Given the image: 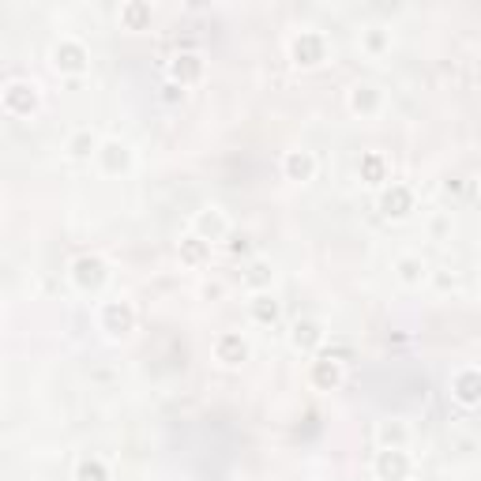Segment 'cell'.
Returning a JSON list of instances; mask_svg holds the SVG:
<instances>
[{
    "instance_id": "16",
    "label": "cell",
    "mask_w": 481,
    "mask_h": 481,
    "mask_svg": "<svg viewBox=\"0 0 481 481\" xmlns=\"http://www.w3.org/2000/svg\"><path fill=\"white\" fill-rule=\"evenodd\" d=\"M124 15H128V19H132V23L139 27L143 19H150V8H143V4H132V8H124Z\"/></svg>"
},
{
    "instance_id": "11",
    "label": "cell",
    "mask_w": 481,
    "mask_h": 481,
    "mask_svg": "<svg viewBox=\"0 0 481 481\" xmlns=\"http://www.w3.org/2000/svg\"><path fill=\"white\" fill-rule=\"evenodd\" d=\"M79 481H109V474L98 458H86V463H79Z\"/></svg>"
},
{
    "instance_id": "13",
    "label": "cell",
    "mask_w": 481,
    "mask_h": 481,
    "mask_svg": "<svg viewBox=\"0 0 481 481\" xmlns=\"http://www.w3.org/2000/svg\"><path fill=\"white\" fill-rule=\"evenodd\" d=\"M195 226H203V229L211 226V237H218V233L226 229V218H222V214H218L214 207H211V214H200V218H195Z\"/></svg>"
},
{
    "instance_id": "2",
    "label": "cell",
    "mask_w": 481,
    "mask_h": 481,
    "mask_svg": "<svg viewBox=\"0 0 481 481\" xmlns=\"http://www.w3.org/2000/svg\"><path fill=\"white\" fill-rule=\"evenodd\" d=\"M53 64H57L60 72H83L86 68V49L79 46V41H60L57 49H53Z\"/></svg>"
},
{
    "instance_id": "3",
    "label": "cell",
    "mask_w": 481,
    "mask_h": 481,
    "mask_svg": "<svg viewBox=\"0 0 481 481\" xmlns=\"http://www.w3.org/2000/svg\"><path fill=\"white\" fill-rule=\"evenodd\" d=\"M75 282L86 290V286H102L105 282V264L102 259H94V256H83V259H75Z\"/></svg>"
},
{
    "instance_id": "9",
    "label": "cell",
    "mask_w": 481,
    "mask_h": 481,
    "mask_svg": "<svg viewBox=\"0 0 481 481\" xmlns=\"http://www.w3.org/2000/svg\"><path fill=\"white\" fill-rule=\"evenodd\" d=\"M323 342V331L316 323H297L293 327V346H316Z\"/></svg>"
},
{
    "instance_id": "15",
    "label": "cell",
    "mask_w": 481,
    "mask_h": 481,
    "mask_svg": "<svg viewBox=\"0 0 481 481\" xmlns=\"http://www.w3.org/2000/svg\"><path fill=\"white\" fill-rule=\"evenodd\" d=\"M395 207H399L395 218L406 214V207H410V192H406V188H395ZM387 211H391V200H384V214H387Z\"/></svg>"
},
{
    "instance_id": "7",
    "label": "cell",
    "mask_w": 481,
    "mask_h": 481,
    "mask_svg": "<svg viewBox=\"0 0 481 481\" xmlns=\"http://www.w3.org/2000/svg\"><path fill=\"white\" fill-rule=\"evenodd\" d=\"M200 72H203V64H200V57H195V53H184V57H177V64H173V75L181 79V86L188 83V79H195Z\"/></svg>"
},
{
    "instance_id": "14",
    "label": "cell",
    "mask_w": 481,
    "mask_h": 481,
    "mask_svg": "<svg viewBox=\"0 0 481 481\" xmlns=\"http://www.w3.org/2000/svg\"><path fill=\"white\" fill-rule=\"evenodd\" d=\"M91 150H94V136H91V132H83V136L72 139V155H75V158H86Z\"/></svg>"
},
{
    "instance_id": "5",
    "label": "cell",
    "mask_w": 481,
    "mask_h": 481,
    "mask_svg": "<svg viewBox=\"0 0 481 481\" xmlns=\"http://www.w3.org/2000/svg\"><path fill=\"white\" fill-rule=\"evenodd\" d=\"M286 169H290L293 181H309L312 169H316V158L309 150H293V155H286Z\"/></svg>"
},
{
    "instance_id": "4",
    "label": "cell",
    "mask_w": 481,
    "mask_h": 481,
    "mask_svg": "<svg viewBox=\"0 0 481 481\" xmlns=\"http://www.w3.org/2000/svg\"><path fill=\"white\" fill-rule=\"evenodd\" d=\"M4 102H8V109H15V113H30L38 94H34V86H27V83H12L4 91Z\"/></svg>"
},
{
    "instance_id": "1",
    "label": "cell",
    "mask_w": 481,
    "mask_h": 481,
    "mask_svg": "<svg viewBox=\"0 0 481 481\" xmlns=\"http://www.w3.org/2000/svg\"><path fill=\"white\" fill-rule=\"evenodd\" d=\"M290 53H293V60H297V64L312 68V64H320V60H323L327 41H323V34H316V30H301V34L290 41Z\"/></svg>"
},
{
    "instance_id": "6",
    "label": "cell",
    "mask_w": 481,
    "mask_h": 481,
    "mask_svg": "<svg viewBox=\"0 0 481 481\" xmlns=\"http://www.w3.org/2000/svg\"><path fill=\"white\" fill-rule=\"evenodd\" d=\"M380 474H391V477H402L406 474V458H402V447H387L384 455H380Z\"/></svg>"
},
{
    "instance_id": "12",
    "label": "cell",
    "mask_w": 481,
    "mask_h": 481,
    "mask_svg": "<svg viewBox=\"0 0 481 481\" xmlns=\"http://www.w3.org/2000/svg\"><path fill=\"white\" fill-rule=\"evenodd\" d=\"M105 158H109V169H117V162H120V169L128 166V147L124 143H105Z\"/></svg>"
},
{
    "instance_id": "17",
    "label": "cell",
    "mask_w": 481,
    "mask_h": 481,
    "mask_svg": "<svg viewBox=\"0 0 481 481\" xmlns=\"http://www.w3.org/2000/svg\"><path fill=\"white\" fill-rule=\"evenodd\" d=\"M368 49H384V34H368Z\"/></svg>"
},
{
    "instance_id": "10",
    "label": "cell",
    "mask_w": 481,
    "mask_h": 481,
    "mask_svg": "<svg viewBox=\"0 0 481 481\" xmlns=\"http://www.w3.org/2000/svg\"><path fill=\"white\" fill-rule=\"evenodd\" d=\"M376 102H380V94H376V86H354V109L361 113V109H376Z\"/></svg>"
},
{
    "instance_id": "8",
    "label": "cell",
    "mask_w": 481,
    "mask_h": 481,
    "mask_svg": "<svg viewBox=\"0 0 481 481\" xmlns=\"http://www.w3.org/2000/svg\"><path fill=\"white\" fill-rule=\"evenodd\" d=\"M399 278L406 282V286H418V282L425 278V264L418 256H406V259H399Z\"/></svg>"
}]
</instances>
